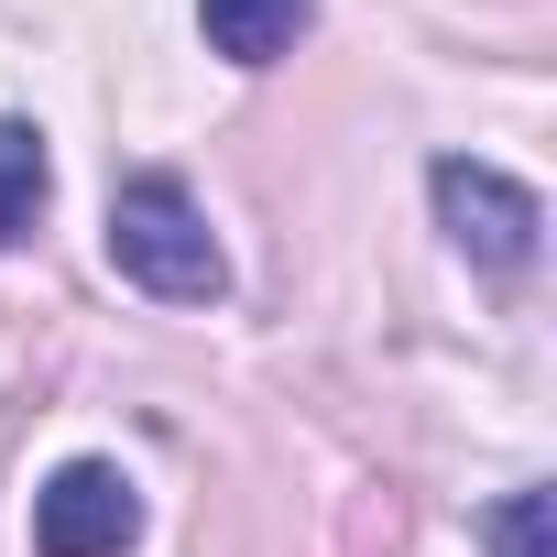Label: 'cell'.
Masks as SVG:
<instances>
[{"label": "cell", "mask_w": 557, "mask_h": 557, "mask_svg": "<svg viewBox=\"0 0 557 557\" xmlns=\"http://www.w3.org/2000/svg\"><path fill=\"white\" fill-rule=\"evenodd\" d=\"M110 262L132 273L143 296H164V307H208V296L230 285V262H219V240H208V208H197L175 175H132V186L110 197Z\"/></svg>", "instance_id": "cell-1"}, {"label": "cell", "mask_w": 557, "mask_h": 557, "mask_svg": "<svg viewBox=\"0 0 557 557\" xmlns=\"http://www.w3.org/2000/svg\"><path fill=\"white\" fill-rule=\"evenodd\" d=\"M426 197H437V230H448L470 262H492V273H524V262H535V240H546V208H535V186H513L503 164H470V153H448V164L426 175Z\"/></svg>", "instance_id": "cell-2"}, {"label": "cell", "mask_w": 557, "mask_h": 557, "mask_svg": "<svg viewBox=\"0 0 557 557\" xmlns=\"http://www.w3.org/2000/svg\"><path fill=\"white\" fill-rule=\"evenodd\" d=\"M143 535V492L121 459H66L45 492H34V546L45 557H121Z\"/></svg>", "instance_id": "cell-3"}, {"label": "cell", "mask_w": 557, "mask_h": 557, "mask_svg": "<svg viewBox=\"0 0 557 557\" xmlns=\"http://www.w3.org/2000/svg\"><path fill=\"white\" fill-rule=\"evenodd\" d=\"M197 23L230 66H273V55H296V34L318 23V0H197Z\"/></svg>", "instance_id": "cell-4"}, {"label": "cell", "mask_w": 557, "mask_h": 557, "mask_svg": "<svg viewBox=\"0 0 557 557\" xmlns=\"http://www.w3.org/2000/svg\"><path fill=\"white\" fill-rule=\"evenodd\" d=\"M34 219H45V132L0 121V251L34 240Z\"/></svg>", "instance_id": "cell-5"}, {"label": "cell", "mask_w": 557, "mask_h": 557, "mask_svg": "<svg viewBox=\"0 0 557 557\" xmlns=\"http://www.w3.org/2000/svg\"><path fill=\"white\" fill-rule=\"evenodd\" d=\"M481 535H492V557H557V492H503L481 513Z\"/></svg>", "instance_id": "cell-6"}]
</instances>
